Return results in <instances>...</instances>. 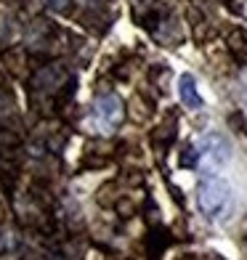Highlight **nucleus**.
Masks as SVG:
<instances>
[{
    "label": "nucleus",
    "instance_id": "nucleus-1",
    "mask_svg": "<svg viewBox=\"0 0 247 260\" xmlns=\"http://www.w3.org/2000/svg\"><path fill=\"white\" fill-rule=\"evenodd\" d=\"M197 202H199V210L205 212L207 218H221L223 210L229 207L231 202V186L221 178V175H205L199 181V188H197Z\"/></svg>",
    "mask_w": 247,
    "mask_h": 260
},
{
    "label": "nucleus",
    "instance_id": "nucleus-2",
    "mask_svg": "<svg viewBox=\"0 0 247 260\" xmlns=\"http://www.w3.org/2000/svg\"><path fill=\"white\" fill-rule=\"evenodd\" d=\"M96 120L104 127H114L122 120V101L117 96H101L96 101Z\"/></svg>",
    "mask_w": 247,
    "mask_h": 260
},
{
    "label": "nucleus",
    "instance_id": "nucleus-3",
    "mask_svg": "<svg viewBox=\"0 0 247 260\" xmlns=\"http://www.w3.org/2000/svg\"><path fill=\"white\" fill-rule=\"evenodd\" d=\"M202 154H205V159L221 165V162L229 159V144H226V141H223L221 136H207L202 151H199V157H202Z\"/></svg>",
    "mask_w": 247,
    "mask_h": 260
},
{
    "label": "nucleus",
    "instance_id": "nucleus-4",
    "mask_svg": "<svg viewBox=\"0 0 247 260\" xmlns=\"http://www.w3.org/2000/svg\"><path fill=\"white\" fill-rule=\"evenodd\" d=\"M178 96L183 101L186 109H202V96H199V90H197V82L192 75H183L178 80Z\"/></svg>",
    "mask_w": 247,
    "mask_h": 260
},
{
    "label": "nucleus",
    "instance_id": "nucleus-5",
    "mask_svg": "<svg viewBox=\"0 0 247 260\" xmlns=\"http://www.w3.org/2000/svg\"><path fill=\"white\" fill-rule=\"evenodd\" d=\"M170 244V234L168 229H151V234L146 236V250H149V260H157L165 247Z\"/></svg>",
    "mask_w": 247,
    "mask_h": 260
},
{
    "label": "nucleus",
    "instance_id": "nucleus-6",
    "mask_svg": "<svg viewBox=\"0 0 247 260\" xmlns=\"http://www.w3.org/2000/svg\"><path fill=\"white\" fill-rule=\"evenodd\" d=\"M151 141H155V146H157V151H168L170 149V144L175 141V122L170 125V127H165V125H160L157 130H155V136H151Z\"/></svg>",
    "mask_w": 247,
    "mask_h": 260
},
{
    "label": "nucleus",
    "instance_id": "nucleus-7",
    "mask_svg": "<svg viewBox=\"0 0 247 260\" xmlns=\"http://www.w3.org/2000/svg\"><path fill=\"white\" fill-rule=\"evenodd\" d=\"M178 162H181V168H197V162H199V151H197L192 144H183L181 154H178Z\"/></svg>",
    "mask_w": 247,
    "mask_h": 260
},
{
    "label": "nucleus",
    "instance_id": "nucleus-8",
    "mask_svg": "<svg viewBox=\"0 0 247 260\" xmlns=\"http://www.w3.org/2000/svg\"><path fill=\"white\" fill-rule=\"evenodd\" d=\"M67 3H69V0H48V6H51V8H56V11H64V8H67Z\"/></svg>",
    "mask_w": 247,
    "mask_h": 260
}]
</instances>
